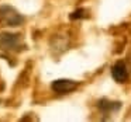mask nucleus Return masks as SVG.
Here are the masks:
<instances>
[{
  "mask_svg": "<svg viewBox=\"0 0 131 122\" xmlns=\"http://www.w3.org/2000/svg\"><path fill=\"white\" fill-rule=\"evenodd\" d=\"M24 23V17L12 6H0V25L3 27H20Z\"/></svg>",
  "mask_w": 131,
  "mask_h": 122,
  "instance_id": "nucleus-1",
  "label": "nucleus"
},
{
  "mask_svg": "<svg viewBox=\"0 0 131 122\" xmlns=\"http://www.w3.org/2000/svg\"><path fill=\"white\" fill-rule=\"evenodd\" d=\"M0 49L7 52H21L24 49V45L21 42L20 34L2 32L0 34Z\"/></svg>",
  "mask_w": 131,
  "mask_h": 122,
  "instance_id": "nucleus-2",
  "label": "nucleus"
},
{
  "mask_svg": "<svg viewBox=\"0 0 131 122\" xmlns=\"http://www.w3.org/2000/svg\"><path fill=\"white\" fill-rule=\"evenodd\" d=\"M78 87V83L73 80H68V79H59L52 82L51 88L58 94H68L71 91H73Z\"/></svg>",
  "mask_w": 131,
  "mask_h": 122,
  "instance_id": "nucleus-3",
  "label": "nucleus"
},
{
  "mask_svg": "<svg viewBox=\"0 0 131 122\" xmlns=\"http://www.w3.org/2000/svg\"><path fill=\"white\" fill-rule=\"evenodd\" d=\"M111 76L117 83H125L128 80V69L123 60L117 62L111 69Z\"/></svg>",
  "mask_w": 131,
  "mask_h": 122,
  "instance_id": "nucleus-4",
  "label": "nucleus"
},
{
  "mask_svg": "<svg viewBox=\"0 0 131 122\" xmlns=\"http://www.w3.org/2000/svg\"><path fill=\"white\" fill-rule=\"evenodd\" d=\"M97 107L102 111L103 114H113L117 112V111L121 108V102L118 101H110L107 98H102L99 102H97Z\"/></svg>",
  "mask_w": 131,
  "mask_h": 122,
  "instance_id": "nucleus-5",
  "label": "nucleus"
},
{
  "mask_svg": "<svg viewBox=\"0 0 131 122\" xmlns=\"http://www.w3.org/2000/svg\"><path fill=\"white\" fill-rule=\"evenodd\" d=\"M85 10L83 9H79V10H76V11H73L71 14V18L72 20H76V18H82V17H85Z\"/></svg>",
  "mask_w": 131,
  "mask_h": 122,
  "instance_id": "nucleus-6",
  "label": "nucleus"
}]
</instances>
